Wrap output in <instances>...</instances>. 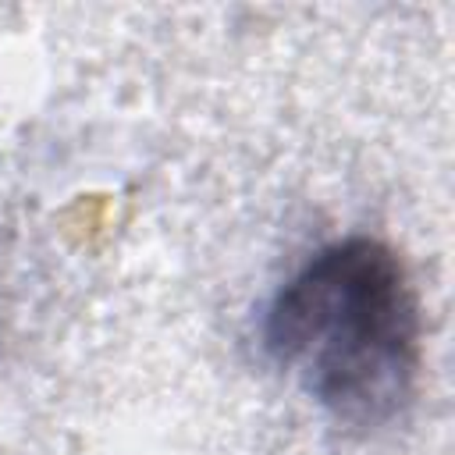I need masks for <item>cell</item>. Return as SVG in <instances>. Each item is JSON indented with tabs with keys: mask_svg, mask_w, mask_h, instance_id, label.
<instances>
[{
	"mask_svg": "<svg viewBox=\"0 0 455 455\" xmlns=\"http://www.w3.org/2000/svg\"><path fill=\"white\" fill-rule=\"evenodd\" d=\"M263 341L334 423L373 430L412 398L419 302L387 245L348 238L320 249L274 295Z\"/></svg>",
	"mask_w": 455,
	"mask_h": 455,
	"instance_id": "6da1fadb",
	"label": "cell"
}]
</instances>
